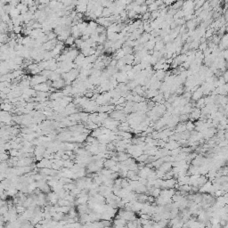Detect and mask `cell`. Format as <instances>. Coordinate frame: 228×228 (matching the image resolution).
I'll use <instances>...</instances> for the list:
<instances>
[{
  "label": "cell",
  "instance_id": "obj_1",
  "mask_svg": "<svg viewBox=\"0 0 228 228\" xmlns=\"http://www.w3.org/2000/svg\"><path fill=\"white\" fill-rule=\"evenodd\" d=\"M0 109L2 110L3 112H8L12 111L13 107H12V104L10 103H3V104H0Z\"/></svg>",
  "mask_w": 228,
  "mask_h": 228
},
{
  "label": "cell",
  "instance_id": "obj_3",
  "mask_svg": "<svg viewBox=\"0 0 228 228\" xmlns=\"http://www.w3.org/2000/svg\"><path fill=\"white\" fill-rule=\"evenodd\" d=\"M8 160V155L6 152H0V161L2 162H5V161Z\"/></svg>",
  "mask_w": 228,
  "mask_h": 228
},
{
  "label": "cell",
  "instance_id": "obj_2",
  "mask_svg": "<svg viewBox=\"0 0 228 228\" xmlns=\"http://www.w3.org/2000/svg\"><path fill=\"white\" fill-rule=\"evenodd\" d=\"M65 43H66L67 45H70H70H72V44L75 43V38H74L72 36H70L67 39H66V40H65Z\"/></svg>",
  "mask_w": 228,
  "mask_h": 228
},
{
  "label": "cell",
  "instance_id": "obj_4",
  "mask_svg": "<svg viewBox=\"0 0 228 228\" xmlns=\"http://www.w3.org/2000/svg\"><path fill=\"white\" fill-rule=\"evenodd\" d=\"M8 211V206L7 205H5L3 207L0 208V216H3L5 213H6Z\"/></svg>",
  "mask_w": 228,
  "mask_h": 228
}]
</instances>
